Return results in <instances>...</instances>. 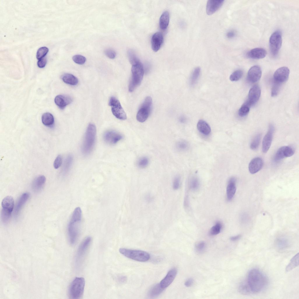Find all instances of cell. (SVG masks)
Listing matches in <instances>:
<instances>
[{"label": "cell", "mask_w": 299, "mask_h": 299, "mask_svg": "<svg viewBox=\"0 0 299 299\" xmlns=\"http://www.w3.org/2000/svg\"><path fill=\"white\" fill-rule=\"evenodd\" d=\"M82 218V211L79 207L73 211L69 222L67 232L69 241L72 245L76 242L79 237Z\"/></svg>", "instance_id": "cell-1"}, {"label": "cell", "mask_w": 299, "mask_h": 299, "mask_svg": "<svg viewBox=\"0 0 299 299\" xmlns=\"http://www.w3.org/2000/svg\"><path fill=\"white\" fill-rule=\"evenodd\" d=\"M247 281L252 293H256L262 291L268 282L266 276L259 270L253 268L248 274Z\"/></svg>", "instance_id": "cell-2"}, {"label": "cell", "mask_w": 299, "mask_h": 299, "mask_svg": "<svg viewBox=\"0 0 299 299\" xmlns=\"http://www.w3.org/2000/svg\"><path fill=\"white\" fill-rule=\"evenodd\" d=\"M96 133L95 125L89 124L86 132L82 146V152L84 154H88L92 151L95 143Z\"/></svg>", "instance_id": "cell-3"}, {"label": "cell", "mask_w": 299, "mask_h": 299, "mask_svg": "<svg viewBox=\"0 0 299 299\" xmlns=\"http://www.w3.org/2000/svg\"><path fill=\"white\" fill-rule=\"evenodd\" d=\"M131 73V78L128 86V90L130 92L133 91L140 85L142 81L144 70L140 62L132 65Z\"/></svg>", "instance_id": "cell-4"}, {"label": "cell", "mask_w": 299, "mask_h": 299, "mask_svg": "<svg viewBox=\"0 0 299 299\" xmlns=\"http://www.w3.org/2000/svg\"><path fill=\"white\" fill-rule=\"evenodd\" d=\"M85 285V280L83 277H76L72 282L69 288V295L71 298H80L83 293Z\"/></svg>", "instance_id": "cell-5"}, {"label": "cell", "mask_w": 299, "mask_h": 299, "mask_svg": "<svg viewBox=\"0 0 299 299\" xmlns=\"http://www.w3.org/2000/svg\"><path fill=\"white\" fill-rule=\"evenodd\" d=\"M119 251L120 253L125 256L137 261H147L150 258L149 254L144 251L123 248H120Z\"/></svg>", "instance_id": "cell-6"}, {"label": "cell", "mask_w": 299, "mask_h": 299, "mask_svg": "<svg viewBox=\"0 0 299 299\" xmlns=\"http://www.w3.org/2000/svg\"><path fill=\"white\" fill-rule=\"evenodd\" d=\"M152 100L150 96L145 99L139 109L136 115V119L140 122H145L148 117L152 108Z\"/></svg>", "instance_id": "cell-7"}, {"label": "cell", "mask_w": 299, "mask_h": 299, "mask_svg": "<svg viewBox=\"0 0 299 299\" xmlns=\"http://www.w3.org/2000/svg\"><path fill=\"white\" fill-rule=\"evenodd\" d=\"M282 43L281 32L277 30L273 32L269 39L270 50L272 54L274 56L277 55L281 47Z\"/></svg>", "instance_id": "cell-8"}, {"label": "cell", "mask_w": 299, "mask_h": 299, "mask_svg": "<svg viewBox=\"0 0 299 299\" xmlns=\"http://www.w3.org/2000/svg\"><path fill=\"white\" fill-rule=\"evenodd\" d=\"M109 105L111 106L112 113L115 117L121 120L126 119V113L119 101L114 96L111 97L109 101Z\"/></svg>", "instance_id": "cell-9"}, {"label": "cell", "mask_w": 299, "mask_h": 299, "mask_svg": "<svg viewBox=\"0 0 299 299\" xmlns=\"http://www.w3.org/2000/svg\"><path fill=\"white\" fill-rule=\"evenodd\" d=\"M91 239L90 237H87L79 246L75 257L76 264L79 265L83 260L90 246Z\"/></svg>", "instance_id": "cell-10"}, {"label": "cell", "mask_w": 299, "mask_h": 299, "mask_svg": "<svg viewBox=\"0 0 299 299\" xmlns=\"http://www.w3.org/2000/svg\"><path fill=\"white\" fill-rule=\"evenodd\" d=\"M274 127L272 124H270L269 126L268 131L264 136L262 142V150L264 153H266L269 150L271 145Z\"/></svg>", "instance_id": "cell-11"}, {"label": "cell", "mask_w": 299, "mask_h": 299, "mask_svg": "<svg viewBox=\"0 0 299 299\" xmlns=\"http://www.w3.org/2000/svg\"><path fill=\"white\" fill-rule=\"evenodd\" d=\"M289 74V70L287 67H283L277 69L274 74V81L280 84L286 81Z\"/></svg>", "instance_id": "cell-12"}, {"label": "cell", "mask_w": 299, "mask_h": 299, "mask_svg": "<svg viewBox=\"0 0 299 299\" xmlns=\"http://www.w3.org/2000/svg\"><path fill=\"white\" fill-rule=\"evenodd\" d=\"M261 92L260 88L258 85L253 86L250 89L246 101L250 106L254 105L258 102L260 95Z\"/></svg>", "instance_id": "cell-13"}, {"label": "cell", "mask_w": 299, "mask_h": 299, "mask_svg": "<svg viewBox=\"0 0 299 299\" xmlns=\"http://www.w3.org/2000/svg\"><path fill=\"white\" fill-rule=\"evenodd\" d=\"M123 138V135L120 133L114 131H109L104 134L103 138L107 143L114 145L117 143Z\"/></svg>", "instance_id": "cell-14"}, {"label": "cell", "mask_w": 299, "mask_h": 299, "mask_svg": "<svg viewBox=\"0 0 299 299\" xmlns=\"http://www.w3.org/2000/svg\"><path fill=\"white\" fill-rule=\"evenodd\" d=\"M262 71L260 67L258 65L252 67L248 70L247 77V80L251 83H255L260 78Z\"/></svg>", "instance_id": "cell-15"}, {"label": "cell", "mask_w": 299, "mask_h": 299, "mask_svg": "<svg viewBox=\"0 0 299 299\" xmlns=\"http://www.w3.org/2000/svg\"><path fill=\"white\" fill-rule=\"evenodd\" d=\"M177 270L175 268L170 270L166 276L161 281L159 284L164 289L168 286L173 282L177 274Z\"/></svg>", "instance_id": "cell-16"}, {"label": "cell", "mask_w": 299, "mask_h": 299, "mask_svg": "<svg viewBox=\"0 0 299 299\" xmlns=\"http://www.w3.org/2000/svg\"><path fill=\"white\" fill-rule=\"evenodd\" d=\"M224 1L223 0L208 1L206 7L207 14L208 15H211L215 13L222 6Z\"/></svg>", "instance_id": "cell-17"}, {"label": "cell", "mask_w": 299, "mask_h": 299, "mask_svg": "<svg viewBox=\"0 0 299 299\" xmlns=\"http://www.w3.org/2000/svg\"><path fill=\"white\" fill-rule=\"evenodd\" d=\"M263 165L262 159L259 157L254 158L251 161L248 165V170L250 173L254 174L260 171Z\"/></svg>", "instance_id": "cell-18"}, {"label": "cell", "mask_w": 299, "mask_h": 299, "mask_svg": "<svg viewBox=\"0 0 299 299\" xmlns=\"http://www.w3.org/2000/svg\"><path fill=\"white\" fill-rule=\"evenodd\" d=\"M164 41L163 34L157 32L154 34L151 38L152 48L154 52L157 51L160 48Z\"/></svg>", "instance_id": "cell-19"}, {"label": "cell", "mask_w": 299, "mask_h": 299, "mask_svg": "<svg viewBox=\"0 0 299 299\" xmlns=\"http://www.w3.org/2000/svg\"><path fill=\"white\" fill-rule=\"evenodd\" d=\"M236 179L232 177L229 180L226 188V195L228 201L231 200L234 197L236 190Z\"/></svg>", "instance_id": "cell-20"}, {"label": "cell", "mask_w": 299, "mask_h": 299, "mask_svg": "<svg viewBox=\"0 0 299 299\" xmlns=\"http://www.w3.org/2000/svg\"><path fill=\"white\" fill-rule=\"evenodd\" d=\"M1 211L11 214L14 206V201L12 197L7 196L5 197L1 202Z\"/></svg>", "instance_id": "cell-21"}, {"label": "cell", "mask_w": 299, "mask_h": 299, "mask_svg": "<svg viewBox=\"0 0 299 299\" xmlns=\"http://www.w3.org/2000/svg\"><path fill=\"white\" fill-rule=\"evenodd\" d=\"M55 104L61 109H64L72 101V98L67 95H58L55 97L54 100Z\"/></svg>", "instance_id": "cell-22"}, {"label": "cell", "mask_w": 299, "mask_h": 299, "mask_svg": "<svg viewBox=\"0 0 299 299\" xmlns=\"http://www.w3.org/2000/svg\"><path fill=\"white\" fill-rule=\"evenodd\" d=\"M266 54L267 52L265 49L261 48H257L248 51L247 53V56L251 58L260 59L265 57Z\"/></svg>", "instance_id": "cell-23"}, {"label": "cell", "mask_w": 299, "mask_h": 299, "mask_svg": "<svg viewBox=\"0 0 299 299\" xmlns=\"http://www.w3.org/2000/svg\"><path fill=\"white\" fill-rule=\"evenodd\" d=\"M46 182V178L43 175L36 177L33 181L32 187V190L36 192H40Z\"/></svg>", "instance_id": "cell-24"}, {"label": "cell", "mask_w": 299, "mask_h": 299, "mask_svg": "<svg viewBox=\"0 0 299 299\" xmlns=\"http://www.w3.org/2000/svg\"><path fill=\"white\" fill-rule=\"evenodd\" d=\"M30 196L28 192L23 193L20 197L18 200L14 210V215L17 216L19 213L23 206L27 201Z\"/></svg>", "instance_id": "cell-25"}, {"label": "cell", "mask_w": 299, "mask_h": 299, "mask_svg": "<svg viewBox=\"0 0 299 299\" xmlns=\"http://www.w3.org/2000/svg\"><path fill=\"white\" fill-rule=\"evenodd\" d=\"M197 127L199 131L204 135H208L211 133V129L209 125L203 120H200L198 121Z\"/></svg>", "instance_id": "cell-26"}, {"label": "cell", "mask_w": 299, "mask_h": 299, "mask_svg": "<svg viewBox=\"0 0 299 299\" xmlns=\"http://www.w3.org/2000/svg\"><path fill=\"white\" fill-rule=\"evenodd\" d=\"M170 19L169 12L167 11L164 12L161 15L159 21L160 28L162 30H165L168 27Z\"/></svg>", "instance_id": "cell-27"}, {"label": "cell", "mask_w": 299, "mask_h": 299, "mask_svg": "<svg viewBox=\"0 0 299 299\" xmlns=\"http://www.w3.org/2000/svg\"><path fill=\"white\" fill-rule=\"evenodd\" d=\"M238 289L239 292L243 295H248L252 293L247 279L243 280L240 283Z\"/></svg>", "instance_id": "cell-28"}, {"label": "cell", "mask_w": 299, "mask_h": 299, "mask_svg": "<svg viewBox=\"0 0 299 299\" xmlns=\"http://www.w3.org/2000/svg\"><path fill=\"white\" fill-rule=\"evenodd\" d=\"M41 120L44 125L50 127L52 126L54 122L53 115L48 112L45 113L43 114L41 117Z\"/></svg>", "instance_id": "cell-29"}, {"label": "cell", "mask_w": 299, "mask_h": 299, "mask_svg": "<svg viewBox=\"0 0 299 299\" xmlns=\"http://www.w3.org/2000/svg\"><path fill=\"white\" fill-rule=\"evenodd\" d=\"M62 79L65 83L70 85H76L78 83V79L70 74L66 73L64 74L62 76Z\"/></svg>", "instance_id": "cell-30"}, {"label": "cell", "mask_w": 299, "mask_h": 299, "mask_svg": "<svg viewBox=\"0 0 299 299\" xmlns=\"http://www.w3.org/2000/svg\"><path fill=\"white\" fill-rule=\"evenodd\" d=\"M299 254L298 253L291 259L286 268V272H289L299 265Z\"/></svg>", "instance_id": "cell-31"}, {"label": "cell", "mask_w": 299, "mask_h": 299, "mask_svg": "<svg viewBox=\"0 0 299 299\" xmlns=\"http://www.w3.org/2000/svg\"><path fill=\"white\" fill-rule=\"evenodd\" d=\"M159 284H156L152 287L148 292L149 296L151 298L154 297L159 295L164 291Z\"/></svg>", "instance_id": "cell-32"}, {"label": "cell", "mask_w": 299, "mask_h": 299, "mask_svg": "<svg viewBox=\"0 0 299 299\" xmlns=\"http://www.w3.org/2000/svg\"><path fill=\"white\" fill-rule=\"evenodd\" d=\"M284 146L279 148L276 152L273 158L275 163H279L285 158L284 153Z\"/></svg>", "instance_id": "cell-33"}, {"label": "cell", "mask_w": 299, "mask_h": 299, "mask_svg": "<svg viewBox=\"0 0 299 299\" xmlns=\"http://www.w3.org/2000/svg\"><path fill=\"white\" fill-rule=\"evenodd\" d=\"M250 106L246 101L243 104L238 111V114L241 117L246 116L249 113Z\"/></svg>", "instance_id": "cell-34"}, {"label": "cell", "mask_w": 299, "mask_h": 299, "mask_svg": "<svg viewBox=\"0 0 299 299\" xmlns=\"http://www.w3.org/2000/svg\"><path fill=\"white\" fill-rule=\"evenodd\" d=\"M222 227V225L220 222H217L211 228L210 234L212 236H214L219 234L221 232Z\"/></svg>", "instance_id": "cell-35"}, {"label": "cell", "mask_w": 299, "mask_h": 299, "mask_svg": "<svg viewBox=\"0 0 299 299\" xmlns=\"http://www.w3.org/2000/svg\"><path fill=\"white\" fill-rule=\"evenodd\" d=\"M260 133L256 135L252 140L250 145L251 148L253 150L257 149L259 147L261 139Z\"/></svg>", "instance_id": "cell-36"}, {"label": "cell", "mask_w": 299, "mask_h": 299, "mask_svg": "<svg viewBox=\"0 0 299 299\" xmlns=\"http://www.w3.org/2000/svg\"><path fill=\"white\" fill-rule=\"evenodd\" d=\"M200 68L199 67L196 68L194 70L190 78L191 85H193L197 82L200 75Z\"/></svg>", "instance_id": "cell-37"}, {"label": "cell", "mask_w": 299, "mask_h": 299, "mask_svg": "<svg viewBox=\"0 0 299 299\" xmlns=\"http://www.w3.org/2000/svg\"><path fill=\"white\" fill-rule=\"evenodd\" d=\"M277 248L280 250H283L287 248L288 246V240L284 238H280L277 241Z\"/></svg>", "instance_id": "cell-38"}, {"label": "cell", "mask_w": 299, "mask_h": 299, "mask_svg": "<svg viewBox=\"0 0 299 299\" xmlns=\"http://www.w3.org/2000/svg\"><path fill=\"white\" fill-rule=\"evenodd\" d=\"M73 161V157L71 155H69L66 159L64 164L63 172L65 174L67 173L71 166Z\"/></svg>", "instance_id": "cell-39"}, {"label": "cell", "mask_w": 299, "mask_h": 299, "mask_svg": "<svg viewBox=\"0 0 299 299\" xmlns=\"http://www.w3.org/2000/svg\"><path fill=\"white\" fill-rule=\"evenodd\" d=\"M243 74L242 70L240 69L237 70L233 72L230 75V80L232 81H237L239 80Z\"/></svg>", "instance_id": "cell-40"}, {"label": "cell", "mask_w": 299, "mask_h": 299, "mask_svg": "<svg viewBox=\"0 0 299 299\" xmlns=\"http://www.w3.org/2000/svg\"><path fill=\"white\" fill-rule=\"evenodd\" d=\"M199 187V182L196 177L191 178L190 182V187L191 190L195 191L197 190Z\"/></svg>", "instance_id": "cell-41"}, {"label": "cell", "mask_w": 299, "mask_h": 299, "mask_svg": "<svg viewBox=\"0 0 299 299\" xmlns=\"http://www.w3.org/2000/svg\"><path fill=\"white\" fill-rule=\"evenodd\" d=\"M128 55L129 61L132 65L140 62L134 52L132 50H128Z\"/></svg>", "instance_id": "cell-42"}, {"label": "cell", "mask_w": 299, "mask_h": 299, "mask_svg": "<svg viewBox=\"0 0 299 299\" xmlns=\"http://www.w3.org/2000/svg\"><path fill=\"white\" fill-rule=\"evenodd\" d=\"M206 248V244L203 241L198 242L195 245L196 251L199 253L204 252L205 251Z\"/></svg>", "instance_id": "cell-43"}, {"label": "cell", "mask_w": 299, "mask_h": 299, "mask_svg": "<svg viewBox=\"0 0 299 299\" xmlns=\"http://www.w3.org/2000/svg\"><path fill=\"white\" fill-rule=\"evenodd\" d=\"M48 51V49L46 47H43L39 48L37 51L36 58L39 60L44 58Z\"/></svg>", "instance_id": "cell-44"}, {"label": "cell", "mask_w": 299, "mask_h": 299, "mask_svg": "<svg viewBox=\"0 0 299 299\" xmlns=\"http://www.w3.org/2000/svg\"><path fill=\"white\" fill-rule=\"evenodd\" d=\"M73 61L79 65H83L86 61V58L81 55H77L73 56L72 58Z\"/></svg>", "instance_id": "cell-45"}, {"label": "cell", "mask_w": 299, "mask_h": 299, "mask_svg": "<svg viewBox=\"0 0 299 299\" xmlns=\"http://www.w3.org/2000/svg\"><path fill=\"white\" fill-rule=\"evenodd\" d=\"M295 152L294 148L292 146H284V153L285 157L293 155Z\"/></svg>", "instance_id": "cell-46"}, {"label": "cell", "mask_w": 299, "mask_h": 299, "mask_svg": "<svg viewBox=\"0 0 299 299\" xmlns=\"http://www.w3.org/2000/svg\"><path fill=\"white\" fill-rule=\"evenodd\" d=\"M149 163V159L146 157H143L139 160L138 164L140 168H143L147 167Z\"/></svg>", "instance_id": "cell-47"}, {"label": "cell", "mask_w": 299, "mask_h": 299, "mask_svg": "<svg viewBox=\"0 0 299 299\" xmlns=\"http://www.w3.org/2000/svg\"><path fill=\"white\" fill-rule=\"evenodd\" d=\"M280 84H281L274 81L271 91L272 96H275L277 95L279 91Z\"/></svg>", "instance_id": "cell-48"}, {"label": "cell", "mask_w": 299, "mask_h": 299, "mask_svg": "<svg viewBox=\"0 0 299 299\" xmlns=\"http://www.w3.org/2000/svg\"><path fill=\"white\" fill-rule=\"evenodd\" d=\"M104 53L110 59L114 58L116 56L115 52L111 48H108L105 49L104 51Z\"/></svg>", "instance_id": "cell-49"}, {"label": "cell", "mask_w": 299, "mask_h": 299, "mask_svg": "<svg viewBox=\"0 0 299 299\" xmlns=\"http://www.w3.org/2000/svg\"><path fill=\"white\" fill-rule=\"evenodd\" d=\"M62 162V157L60 154L58 155L55 159L53 163V166L55 168L58 169L61 166Z\"/></svg>", "instance_id": "cell-50"}, {"label": "cell", "mask_w": 299, "mask_h": 299, "mask_svg": "<svg viewBox=\"0 0 299 299\" xmlns=\"http://www.w3.org/2000/svg\"><path fill=\"white\" fill-rule=\"evenodd\" d=\"M180 179L178 176L175 177L173 181V188L175 190H178L180 187Z\"/></svg>", "instance_id": "cell-51"}, {"label": "cell", "mask_w": 299, "mask_h": 299, "mask_svg": "<svg viewBox=\"0 0 299 299\" xmlns=\"http://www.w3.org/2000/svg\"><path fill=\"white\" fill-rule=\"evenodd\" d=\"M188 147L187 143L185 141H181L178 142L177 144V147L180 150H186Z\"/></svg>", "instance_id": "cell-52"}, {"label": "cell", "mask_w": 299, "mask_h": 299, "mask_svg": "<svg viewBox=\"0 0 299 299\" xmlns=\"http://www.w3.org/2000/svg\"><path fill=\"white\" fill-rule=\"evenodd\" d=\"M47 63V60L46 57H44L38 61L37 65L40 68H42L45 67Z\"/></svg>", "instance_id": "cell-53"}, {"label": "cell", "mask_w": 299, "mask_h": 299, "mask_svg": "<svg viewBox=\"0 0 299 299\" xmlns=\"http://www.w3.org/2000/svg\"><path fill=\"white\" fill-rule=\"evenodd\" d=\"M194 281L192 278L187 279L185 283V285L187 287L191 286L194 283Z\"/></svg>", "instance_id": "cell-54"}, {"label": "cell", "mask_w": 299, "mask_h": 299, "mask_svg": "<svg viewBox=\"0 0 299 299\" xmlns=\"http://www.w3.org/2000/svg\"><path fill=\"white\" fill-rule=\"evenodd\" d=\"M235 33L234 31L231 30L228 31L226 34V36L228 38L233 37L235 35Z\"/></svg>", "instance_id": "cell-55"}, {"label": "cell", "mask_w": 299, "mask_h": 299, "mask_svg": "<svg viewBox=\"0 0 299 299\" xmlns=\"http://www.w3.org/2000/svg\"><path fill=\"white\" fill-rule=\"evenodd\" d=\"M118 280L119 283H123L126 282L127 280V278L126 277L121 276L118 277Z\"/></svg>", "instance_id": "cell-56"}, {"label": "cell", "mask_w": 299, "mask_h": 299, "mask_svg": "<svg viewBox=\"0 0 299 299\" xmlns=\"http://www.w3.org/2000/svg\"><path fill=\"white\" fill-rule=\"evenodd\" d=\"M240 235H238L236 236H232L230 238V240L232 241H236L239 239L241 237Z\"/></svg>", "instance_id": "cell-57"}, {"label": "cell", "mask_w": 299, "mask_h": 299, "mask_svg": "<svg viewBox=\"0 0 299 299\" xmlns=\"http://www.w3.org/2000/svg\"><path fill=\"white\" fill-rule=\"evenodd\" d=\"M248 218V217L247 215L243 214L241 216V221L245 222L247 221Z\"/></svg>", "instance_id": "cell-58"}]
</instances>
